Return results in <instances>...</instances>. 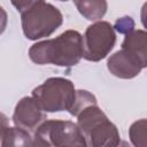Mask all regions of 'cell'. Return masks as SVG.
<instances>
[{"label": "cell", "instance_id": "1", "mask_svg": "<svg viewBox=\"0 0 147 147\" xmlns=\"http://www.w3.org/2000/svg\"><path fill=\"white\" fill-rule=\"evenodd\" d=\"M29 57L39 65L74 67L83 57V36L76 30H67L54 39L33 44L29 48Z\"/></svg>", "mask_w": 147, "mask_h": 147}, {"label": "cell", "instance_id": "2", "mask_svg": "<svg viewBox=\"0 0 147 147\" xmlns=\"http://www.w3.org/2000/svg\"><path fill=\"white\" fill-rule=\"evenodd\" d=\"M21 14L22 30L26 39L38 40L49 37L63 23V15L54 5L41 0L11 1Z\"/></svg>", "mask_w": 147, "mask_h": 147}, {"label": "cell", "instance_id": "3", "mask_svg": "<svg viewBox=\"0 0 147 147\" xmlns=\"http://www.w3.org/2000/svg\"><path fill=\"white\" fill-rule=\"evenodd\" d=\"M76 124L83 133L87 147H117L122 140L117 126L110 122L98 105L80 111Z\"/></svg>", "mask_w": 147, "mask_h": 147}, {"label": "cell", "instance_id": "4", "mask_svg": "<svg viewBox=\"0 0 147 147\" xmlns=\"http://www.w3.org/2000/svg\"><path fill=\"white\" fill-rule=\"evenodd\" d=\"M75 96L74 83L63 77H51L32 91L33 100L46 114L69 111L75 102Z\"/></svg>", "mask_w": 147, "mask_h": 147}, {"label": "cell", "instance_id": "5", "mask_svg": "<svg viewBox=\"0 0 147 147\" xmlns=\"http://www.w3.org/2000/svg\"><path fill=\"white\" fill-rule=\"evenodd\" d=\"M33 139L44 147H87L83 133L71 121H45L34 131Z\"/></svg>", "mask_w": 147, "mask_h": 147}, {"label": "cell", "instance_id": "6", "mask_svg": "<svg viewBox=\"0 0 147 147\" xmlns=\"http://www.w3.org/2000/svg\"><path fill=\"white\" fill-rule=\"evenodd\" d=\"M116 44V33L107 21H99L87 26L83 37V57L99 62L107 57Z\"/></svg>", "mask_w": 147, "mask_h": 147}, {"label": "cell", "instance_id": "7", "mask_svg": "<svg viewBox=\"0 0 147 147\" xmlns=\"http://www.w3.org/2000/svg\"><path fill=\"white\" fill-rule=\"evenodd\" d=\"M45 121H47V114L39 108L32 96H24L16 103L13 114L15 126L30 133L36 131Z\"/></svg>", "mask_w": 147, "mask_h": 147}, {"label": "cell", "instance_id": "8", "mask_svg": "<svg viewBox=\"0 0 147 147\" xmlns=\"http://www.w3.org/2000/svg\"><path fill=\"white\" fill-rule=\"evenodd\" d=\"M107 68L111 75L122 79H132L144 69L141 64L123 49L117 51L107 60Z\"/></svg>", "mask_w": 147, "mask_h": 147}, {"label": "cell", "instance_id": "9", "mask_svg": "<svg viewBox=\"0 0 147 147\" xmlns=\"http://www.w3.org/2000/svg\"><path fill=\"white\" fill-rule=\"evenodd\" d=\"M121 49L133 56L142 68L147 67V32L145 30H134L126 34Z\"/></svg>", "mask_w": 147, "mask_h": 147}, {"label": "cell", "instance_id": "10", "mask_svg": "<svg viewBox=\"0 0 147 147\" xmlns=\"http://www.w3.org/2000/svg\"><path fill=\"white\" fill-rule=\"evenodd\" d=\"M79 14L91 22H99L106 14L108 3L105 0H75Z\"/></svg>", "mask_w": 147, "mask_h": 147}, {"label": "cell", "instance_id": "11", "mask_svg": "<svg viewBox=\"0 0 147 147\" xmlns=\"http://www.w3.org/2000/svg\"><path fill=\"white\" fill-rule=\"evenodd\" d=\"M31 142L32 138L28 131L17 126H9L5 133L1 147H30Z\"/></svg>", "mask_w": 147, "mask_h": 147}, {"label": "cell", "instance_id": "12", "mask_svg": "<svg viewBox=\"0 0 147 147\" xmlns=\"http://www.w3.org/2000/svg\"><path fill=\"white\" fill-rule=\"evenodd\" d=\"M93 105H98V101H96V98L94 96V94H92L91 92H88L86 90H78V91H76L75 102H74L71 109L69 110V113H70V115L77 117L80 111H83L85 108L93 106Z\"/></svg>", "mask_w": 147, "mask_h": 147}, {"label": "cell", "instance_id": "13", "mask_svg": "<svg viewBox=\"0 0 147 147\" xmlns=\"http://www.w3.org/2000/svg\"><path fill=\"white\" fill-rule=\"evenodd\" d=\"M147 121L145 118L133 122L129 129V137L134 147H147L146 142Z\"/></svg>", "mask_w": 147, "mask_h": 147}, {"label": "cell", "instance_id": "14", "mask_svg": "<svg viewBox=\"0 0 147 147\" xmlns=\"http://www.w3.org/2000/svg\"><path fill=\"white\" fill-rule=\"evenodd\" d=\"M134 26H136V23L131 16H123L116 20L113 29L114 31H117L118 33L126 36L132 31H134Z\"/></svg>", "mask_w": 147, "mask_h": 147}, {"label": "cell", "instance_id": "15", "mask_svg": "<svg viewBox=\"0 0 147 147\" xmlns=\"http://www.w3.org/2000/svg\"><path fill=\"white\" fill-rule=\"evenodd\" d=\"M8 127H9V118L3 113L0 111V147L2 145V140Z\"/></svg>", "mask_w": 147, "mask_h": 147}, {"label": "cell", "instance_id": "16", "mask_svg": "<svg viewBox=\"0 0 147 147\" xmlns=\"http://www.w3.org/2000/svg\"><path fill=\"white\" fill-rule=\"evenodd\" d=\"M7 23H8V15L7 11L0 6V34H2L7 28Z\"/></svg>", "mask_w": 147, "mask_h": 147}, {"label": "cell", "instance_id": "17", "mask_svg": "<svg viewBox=\"0 0 147 147\" xmlns=\"http://www.w3.org/2000/svg\"><path fill=\"white\" fill-rule=\"evenodd\" d=\"M117 147H131V145L127 141H125V140H121L119 144L117 145Z\"/></svg>", "mask_w": 147, "mask_h": 147}, {"label": "cell", "instance_id": "18", "mask_svg": "<svg viewBox=\"0 0 147 147\" xmlns=\"http://www.w3.org/2000/svg\"><path fill=\"white\" fill-rule=\"evenodd\" d=\"M30 147H44L41 144H39L37 140H34V139H32V142H31V146Z\"/></svg>", "mask_w": 147, "mask_h": 147}]
</instances>
